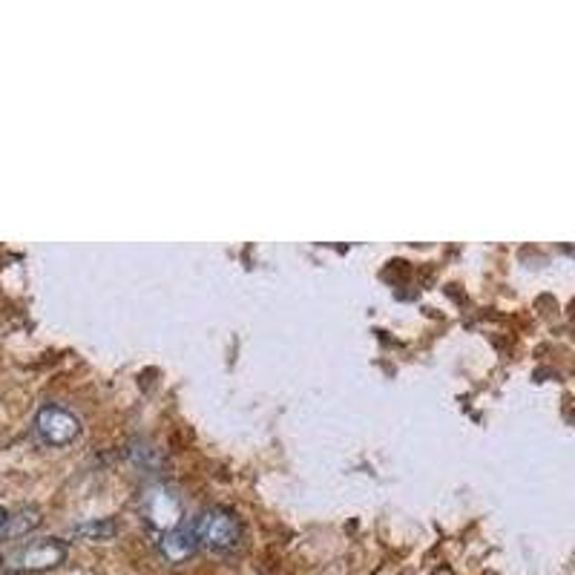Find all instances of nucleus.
Instances as JSON below:
<instances>
[{
  "mask_svg": "<svg viewBox=\"0 0 575 575\" xmlns=\"http://www.w3.org/2000/svg\"><path fill=\"white\" fill-rule=\"evenodd\" d=\"M29 510H32V506H29ZM29 510H23V513H18V515H12V518H7V524H3V529H0V533L7 535V538H18V535L21 533H27V529H32V526H38V515L36 518H29V521H23L29 515Z\"/></svg>",
  "mask_w": 575,
  "mask_h": 575,
  "instance_id": "obj_6",
  "label": "nucleus"
},
{
  "mask_svg": "<svg viewBox=\"0 0 575 575\" xmlns=\"http://www.w3.org/2000/svg\"><path fill=\"white\" fill-rule=\"evenodd\" d=\"M63 558H67V544L61 538H41L12 549L3 558V567L9 573H43V569L61 567Z\"/></svg>",
  "mask_w": 575,
  "mask_h": 575,
  "instance_id": "obj_2",
  "label": "nucleus"
},
{
  "mask_svg": "<svg viewBox=\"0 0 575 575\" xmlns=\"http://www.w3.org/2000/svg\"><path fill=\"white\" fill-rule=\"evenodd\" d=\"M78 535H87V538H92V541L113 538L115 524L113 521H104V524H84L81 529H78Z\"/></svg>",
  "mask_w": 575,
  "mask_h": 575,
  "instance_id": "obj_7",
  "label": "nucleus"
},
{
  "mask_svg": "<svg viewBox=\"0 0 575 575\" xmlns=\"http://www.w3.org/2000/svg\"><path fill=\"white\" fill-rule=\"evenodd\" d=\"M159 549H162V555L168 558V564L188 562L190 555L199 549V538L196 533H193V526L182 524L175 526V529H170V533H164L162 541H159Z\"/></svg>",
  "mask_w": 575,
  "mask_h": 575,
  "instance_id": "obj_5",
  "label": "nucleus"
},
{
  "mask_svg": "<svg viewBox=\"0 0 575 575\" xmlns=\"http://www.w3.org/2000/svg\"><path fill=\"white\" fill-rule=\"evenodd\" d=\"M7 518H9L7 510H3V506H0V529H3V524H7Z\"/></svg>",
  "mask_w": 575,
  "mask_h": 575,
  "instance_id": "obj_8",
  "label": "nucleus"
},
{
  "mask_svg": "<svg viewBox=\"0 0 575 575\" xmlns=\"http://www.w3.org/2000/svg\"><path fill=\"white\" fill-rule=\"evenodd\" d=\"M193 533H196L199 538V547L225 553V549L236 547L239 538H242V524H239V518L231 510L211 506V510L199 513L196 524H193Z\"/></svg>",
  "mask_w": 575,
  "mask_h": 575,
  "instance_id": "obj_1",
  "label": "nucleus"
},
{
  "mask_svg": "<svg viewBox=\"0 0 575 575\" xmlns=\"http://www.w3.org/2000/svg\"><path fill=\"white\" fill-rule=\"evenodd\" d=\"M36 432L47 446H70L81 435V421L61 406H43L36 417Z\"/></svg>",
  "mask_w": 575,
  "mask_h": 575,
  "instance_id": "obj_4",
  "label": "nucleus"
},
{
  "mask_svg": "<svg viewBox=\"0 0 575 575\" xmlns=\"http://www.w3.org/2000/svg\"><path fill=\"white\" fill-rule=\"evenodd\" d=\"M141 510H144V518L155 526V529H162V533H170L175 526H182V498L175 495V490L164 484H155L144 492V498H141Z\"/></svg>",
  "mask_w": 575,
  "mask_h": 575,
  "instance_id": "obj_3",
  "label": "nucleus"
}]
</instances>
